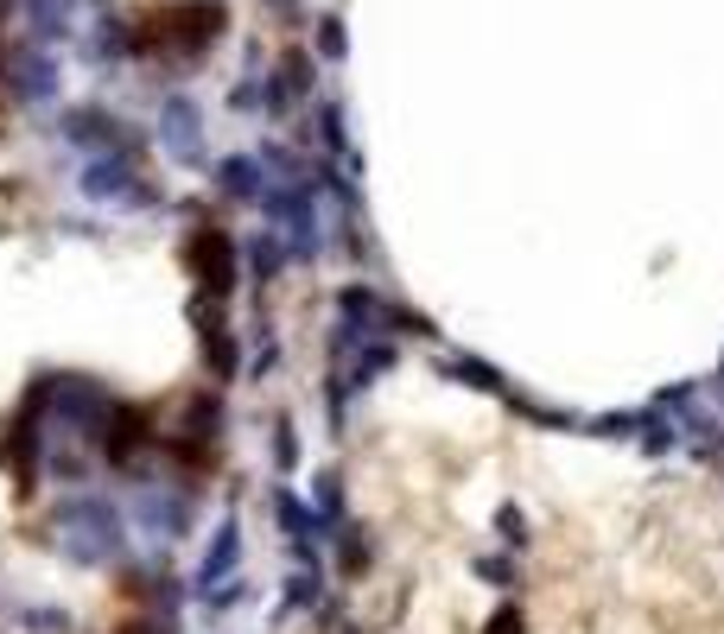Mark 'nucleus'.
Wrapping results in <instances>:
<instances>
[{"label": "nucleus", "mask_w": 724, "mask_h": 634, "mask_svg": "<svg viewBox=\"0 0 724 634\" xmlns=\"http://www.w3.org/2000/svg\"><path fill=\"white\" fill-rule=\"evenodd\" d=\"M52 546L77 571H121L134 558V527H128V507L115 502L108 488H77V495H57L52 507Z\"/></svg>", "instance_id": "f257e3e1"}, {"label": "nucleus", "mask_w": 724, "mask_h": 634, "mask_svg": "<svg viewBox=\"0 0 724 634\" xmlns=\"http://www.w3.org/2000/svg\"><path fill=\"white\" fill-rule=\"evenodd\" d=\"M121 507H128V527L153 546L159 558L172 552L179 539H191L198 527V507H204V482L179 476V470H140L121 482Z\"/></svg>", "instance_id": "f03ea898"}, {"label": "nucleus", "mask_w": 724, "mask_h": 634, "mask_svg": "<svg viewBox=\"0 0 724 634\" xmlns=\"http://www.w3.org/2000/svg\"><path fill=\"white\" fill-rule=\"evenodd\" d=\"M115 387L96 375H52L45 368V426L52 438H71V444H89L96 451V438H103L108 412H115Z\"/></svg>", "instance_id": "7ed1b4c3"}, {"label": "nucleus", "mask_w": 724, "mask_h": 634, "mask_svg": "<svg viewBox=\"0 0 724 634\" xmlns=\"http://www.w3.org/2000/svg\"><path fill=\"white\" fill-rule=\"evenodd\" d=\"M77 197L103 203V209H121V216H147V209H159V184L147 172H140V159H128V152H103V159H83L77 172Z\"/></svg>", "instance_id": "20e7f679"}, {"label": "nucleus", "mask_w": 724, "mask_h": 634, "mask_svg": "<svg viewBox=\"0 0 724 634\" xmlns=\"http://www.w3.org/2000/svg\"><path fill=\"white\" fill-rule=\"evenodd\" d=\"M179 260L184 273H191V286H198V299H235V286H242V248H235L230 228L216 223H191L179 241Z\"/></svg>", "instance_id": "39448f33"}, {"label": "nucleus", "mask_w": 724, "mask_h": 634, "mask_svg": "<svg viewBox=\"0 0 724 634\" xmlns=\"http://www.w3.org/2000/svg\"><path fill=\"white\" fill-rule=\"evenodd\" d=\"M191 324H198V362H204V380L230 394L235 380H242V362H248V355H242L248 336L230 324V304L223 299H198V292H191Z\"/></svg>", "instance_id": "423d86ee"}, {"label": "nucleus", "mask_w": 724, "mask_h": 634, "mask_svg": "<svg viewBox=\"0 0 724 634\" xmlns=\"http://www.w3.org/2000/svg\"><path fill=\"white\" fill-rule=\"evenodd\" d=\"M159 152L179 165V172H204L210 165V147H204V115H198V101L184 96V89H172V96L159 101Z\"/></svg>", "instance_id": "0eeeda50"}, {"label": "nucleus", "mask_w": 724, "mask_h": 634, "mask_svg": "<svg viewBox=\"0 0 724 634\" xmlns=\"http://www.w3.org/2000/svg\"><path fill=\"white\" fill-rule=\"evenodd\" d=\"M267 507H274V520H280V539H286V552H292V565H318L324 546H331V533H324V520L311 514L306 495H292V482H274Z\"/></svg>", "instance_id": "6e6552de"}, {"label": "nucleus", "mask_w": 724, "mask_h": 634, "mask_svg": "<svg viewBox=\"0 0 724 634\" xmlns=\"http://www.w3.org/2000/svg\"><path fill=\"white\" fill-rule=\"evenodd\" d=\"M57 51L39 45V39H20V45H7V89L20 108H45L57 96Z\"/></svg>", "instance_id": "1a4fd4ad"}, {"label": "nucleus", "mask_w": 724, "mask_h": 634, "mask_svg": "<svg viewBox=\"0 0 724 634\" xmlns=\"http://www.w3.org/2000/svg\"><path fill=\"white\" fill-rule=\"evenodd\" d=\"M172 438L184 444H204V451H223V438H230V400H223V387H191L179 406V419H172Z\"/></svg>", "instance_id": "9d476101"}, {"label": "nucleus", "mask_w": 724, "mask_h": 634, "mask_svg": "<svg viewBox=\"0 0 724 634\" xmlns=\"http://www.w3.org/2000/svg\"><path fill=\"white\" fill-rule=\"evenodd\" d=\"M242 552H248V546H242V514L230 507V514L210 527V546H204V558H198V571H191V603L210 597L216 583H230L235 571H242Z\"/></svg>", "instance_id": "9b49d317"}, {"label": "nucleus", "mask_w": 724, "mask_h": 634, "mask_svg": "<svg viewBox=\"0 0 724 634\" xmlns=\"http://www.w3.org/2000/svg\"><path fill=\"white\" fill-rule=\"evenodd\" d=\"M394 304H401V299H388V292H382V286H369V279H343V286L331 292L337 318L375 330V336H394Z\"/></svg>", "instance_id": "f8f14e48"}, {"label": "nucleus", "mask_w": 724, "mask_h": 634, "mask_svg": "<svg viewBox=\"0 0 724 634\" xmlns=\"http://www.w3.org/2000/svg\"><path fill=\"white\" fill-rule=\"evenodd\" d=\"M210 184H216V197L223 203H255L260 209V197H267V165H260V152H230V159H216L210 165Z\"/></svg>", "instance_id": "ddd939ff"}, {"label": "nucleus", "mask_w": 724, "mask_h": 634, "mask_svg": "<svg viewBox=\"0 0 724 634\" xmlns=\"http://www.w3.org/2000/svg\"><path fill=\"white\" fill-rule=\"evenodd\" d=\"M286 267H292V254H286V241L274 228H255V235L242 241V279H248V292H267Z\"/></svg>", "instance_id": "4468645a"}, {"label": "nucleus", "mask_w": 724, "mask_h": 634, "mask_svg": "<svg viewBox=\"0 0 724 634\" xmlns=\"http://www.w3.org/2000/svg\"><path fill=\"white\" fill-rule=\"evenodd\" d=\"M394 362H401V343H394V336H375V343H362V350L350 355L343 368H337V380H343V394L356 400V394H369L375 380L388 375Z\"/></svg>", "instance_id": "2eb2a0df"}, {"label": "nucleus", "mask_w": 724, "mask_h": 634, "mask_svg": "<svg viewBox=\"0 0 724 634\" xmlns=\"http://www.w3.org/2000/svg\"><path fill=\"white\" fill-rule=\"evenodd\" d=\"M433 368H439V380H465V387H477V394H496V400H509V394H515V380L502 375V368H490L483 355H439Z\"/></svg>", "instance_id": "dca6fc26"}, {"label": "nucleus", "mask_w": 724, "mask_h": 634, "mask_svg": "<svg viewBox=\"0 0 724 634\" xmlns=\"http://www.w3.org/2000/svg\"><path fill=\"white\" fill-rule=\"evenodd\" d=\"M331 558H337V578L356 583L369 565H375V533L356 527V520H343V527L331 533Z\"/></svg>", "instance_id": "f3484780"}, {"label": "nucleus", "mask_w": 724, "mask_h": 634, "mask_svg": "<svg viewBox=\"0 0 724 634\" xmlns=\"http://www.w3.org/2000/svg\"><path fill=\"white\" fill-rule=\"evenodd\" d=\"M324 603V571L318 565H292L280 578V609H274V622H286V615H306V609Z\"/></svg>", "instance_id": "a211bd4d"}, {"label": "nucleus", "mask_w": 724, "mask_h": 634, "mask_svg": "<svg viewBox=\"0 0 724 634\" xmlns=\"http://www.w3.org/2000/svg\"><path fill=\"white\" fill-rule=\"evenodd\" d=\"M343 507H350V495H343V470H318V476H311V514L324 520V533L343 527Z\"/></svg>", "instance_id": "6ab92c4d"}, {"label": "nucleus", "mask_w": 724, "mask_h": 634, "mask_svg": "<svg viewBox=\"0 0 724 634\" xmlns=\"http://www.w3.org/2000/svg\"><path fill=\"white\" fill-rule=\"evenodd\" d=\"M267 76H274V83H280L292 101H306L311 89H318V57H311V51H286V57H280Z\"/></svg>", "instance_id": "aec40b11"}, {"label": "nucleus", "mask_w": 724, "mask_h": 634, "mask_svg": "<svg viewBox=\"0 0 724 634\" xmlns=\"http://www.w3.org/2000/svg\"><path fill=\"white\" fill-rule=\"evenodd\" d=\"M13 628L20 634H77V615L57 603H20L13 609Z\"/></svg>", "instance_id": "412c9836"}, {"label": "nucleus", "mask_w": 724, "mask_h": 634, "mask_svg": "<svg viewBox=\"0 0 724 634\" xmlns=\"http://www.w3.org/2000/svg\"><path fill=\"white\" fill-rule=\"evenodd\" d=\"M242 336H248V343H255V350H248V362H242V380H255V387H260V380H267V375H274V368H280V336H274V330H267V324H255V330H242Z\"/></svg>", "instance_id": "4be33fe9"}, {"label": "nucleus", "mask_w": 724, "mask_h": 634, "mask_svg": "<svg viewBox=\"0 0 724 634\" xmlns=\"http://www.w3.org/2000/svg\"><path fill=\"white\" fill-rule=\"evenodd\" d=\"M318 140H324V159H356V152H350V121H343V101H318Z\"/></svg>", "instance_id": "5701e85b"}, {"label": "nucleus", "mask_w": 724, "mask_h": 634, "mask_svg": "<svg viewBox=\"0 0 724 634\" xmlns=\"http://www.w3.org/2000/svg\"><path fill=\"white\" fill-rule=\"evenodd\" d=\"M267 451H274V470H280V476L299 470V426H292V412H274V426H267Z\"/></svg>", "instance_id": "b1692460"}, {"label": "nucleus", "mask_w": 724, "mask_h": 634, "mask_svg": "<svg viewBox=\"0 0 724 634\" xmlns=\"http://www.w3.org/2000/svg\"><path fill=\"white\" fill-rule=\"evenodd\" d=\"M636 444H642L648 456H668L673 444H680V419H668V412L642 406V431H636Z\"/></svg>", "instance_id": "393cba45"}, {"label": "nucleus", "mask_w": 724, "mask_h": 634, "mask_svg": "<svg viewBox=\"0 0 724 634\" xmlns=\"http://www.w3.org/2000/svg\"><path fill=\"white\" fill-rule=\"evenodd\" d=\"M248 603H255V583L242 578V571H235L230 583H216L210 597H198V609H204V615H230V609H248Z\"/></svg>", "instance_id": "a878e982"}, {"label": "nucleus", "mask_w": 724, "mask_h": 634, "mask_svg": "<svg viewBox=\"0 0 724 634\" xmlns=\"http://www.w3.org/2000/svg\"><path fill=\"white\" fill-rule=\"evenodd\" d=\"M496 539H502L509 552H528V546H534V533H528V514H521L515 502L496 507Z\"/></svg>", "instance_id": "bb28decb"}, {"label": "nucleus", "mask_w": 724, "mask_h": 634, "mask_svg": "<svg viewBox=\"0 0 724 634\" xmlns=\"http://www.w3.org/2000/svg\"><path fill=\"white\" fill-rule=\"evenodd\" d=\"M311 45H318V57H324V64H343V57H350V32H343V20H337V13H324V20H318V32H311Z\"/></svg>", "instance_id": "cd10ccee"}, {"label": "nucleus", "mask_w": 724, "mask_h": 634, "mask_svg": "<svg viewBox=\"0 0 724 634\" xmlns=\"http://www.w3.org/2000/svg\"><path fill=\"white\" fill-rule=\"evenodd\" d=\"M578 431H592V438H636V431H642V406H629V412H597V419H585Z\"/></svg>", "instance_id": "c85d7f7f"}, {"label": "nucleus", "mask_w": 724, "mask_h": 634, "mask_svg": "<svg viewBox=\"0 0 724 634\" xmlns=\"http://www.w3.org/2000/svg\"><path fill=\"white\" fill-rule=\"evenodd\" d=\"M470 578L490 583V590H515V558H496V552L470 558Z\"/></svg>", "instance_id": "c756f323"}, {"label": "nucleus", "mask_w": 724, "mask_h": 634, "mask_svg": "<svg viewBox=\"0 0 724 634\" xmlns=\"http://www.w3.org/2000/svg\"><path fill=\"white\" fill-rule=\"evenodd\" d=\"M108 634H179V622H166V615H147V609H134L128 622H115Z\"/></svg>", "instance_id": "7c9ffc66"}, {"label": "nucleus", "mask_w": 724, "mask_h": 634, "mask_svg": "<svg viewBox=\"0 0 724 634\" xmlns=\"http://www.w3.org/2000/svg\"><path fill=\"white\" fill-rule=\"evenodd\" d=\"M483 634H528V615H521L515 603H502L490 622H483Z\"/></svg>", "instance_id": "2f4dec72"}, {"label": "nucleus", "mask_w": 724, "mask_h": 634, "mask_svg": "<svg viewBox=\"0 0 724 634\" xmlns=\"http://www.w3.org/2000/svg\"><path fill=\"white\" fill-rule=\"evenodd\" d=\"M230 108H260V76H242V83H235Z\"/></svg>", "instance_id": "473e14b6"}, {"label": "nucleus", "mask_w": 724, "mask_h": 634, "mask_svg": "<svg viewBox=\"0 0 724 634\" xmlns=\"http://www.w3.org/2000/svg\"><path fill=\"white\" fill-rule=\"evenodd\" d=\"M718 368H724V355H718Z\"/></svg>", "instance_id": "72a5a7b5"}]
</instances>
